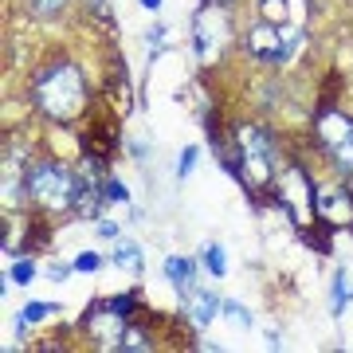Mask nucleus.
Wrapping results in <instances>:
<instances>
[{
  "instance_id": "obj_1",
  "label": "nucleus",
  "mask_w": 353,
  "mask_h": 353,
  "mask_svg": "<svg viewBox=\"0 0 353 353\" xmlns=\"http://www.w3.org/2000/svg\"><path fill=\"white\" fill-rule=\"evenodd\" d=\"M87 75L79 71L75 63H51L43 67L36 79H32V102H36V114H43L48 122H59V126H67V122H75V118H83V110H87Z\"/></svg>"
},
{
  "instance_id": "obj_2",
  "label": "nucleus",
  "mask_w": 353,
  "mask_h": 353,
  "mask_svg": "<svg viewBox=\"0 0 353 353\" xmlns=\"http://www.w3.org/2000/svg\"><path fill=\"white\" fill-rule=\"evenodd\" d=\"M232 150H236V176L248 192H267L279 181V141L275 134L259 122H240L232 130Z\"/></svg>"
},
{
  "instance_id": "obj_3",
  "label": "nucleus",
  "mask_w": 353,
  "mask_h": 353,
  "mask_svg": "<svg viewBox=\"0 0 353 353\" xmlns=\"http://www.w3.org/2000/svg\"><path fill=\"white\" fill-rule=\"evenodd\" d=\"M79 185L83 176L63 161H36L28 165L24 173V201L39 212H75V201H79Z\"/></svg>"
},
{
  "instance_id": "obj_4",
  "label": "nucleus",
  "mask_w": 353,
  "mask_h": 353,
  "mask_svg": "<svg viewBox=\"0 0 353 353\" xmlns=\"http://www.w3.org/2000/svg\"><path fill=\"white\" fill-rule=\"evenodd\" d=\"M314 141H318V150L334 161L338 176L353 181V118L350 114L338 110V106H330V102L326 106H318V114H314Z\"/></svg>"
},
{
  "instance_id": "obj_5",
  "label": "nucleus",
  "mask_w": 353,
  "mask_h": 353,
  "mask_svg": "<svg viewBox=\"0 0 353 353\" xmlns=\"http://www.w3.org/2000/svg\"><path fill=\"white\" fill-rule=\"evenodd\" d=\"M275 201L279 208L290 216L294 228H310L318 220V185L314 176L306 173L303 161H290L275 181Z\"/></svg>"
},
{
  "instance_id": "obj_6",
  "label": "nucleus",
  "mask_w": 353,
  "mask_h": 353,
  "mask_svg": "<svg viewBox=\"0 0 353 353\" xmlns=\"http://www.w3.org/2000/svg\"><path fill=\"white\" fill-rule=\"evenodd\" d=\"M303 32H287V24H267V20H259V24H252L248 32L240 36V48L243 55H252L255 63H267V67H283L290 63V55L303 48Z\"/></svg>"
},
{
  "instance_id": "obj_7",
  "label": "nucleus",
  "mask_w": 353,
  "mask_h": 353,
  "mask_svg": "<svg viewBox=\"0 0 353 353\" xmlns=\"http://www.w3.org/2000/svg\"><path fill=\"white\" fill-rule=\"evenodd\" d=\"M232 39V20H228L224 4H204L201 12L192 16V48L201 63H216L224 43Z\"/></svg>"
},
{
  "instance_id": "obj_8",
  "label": "nucleus",
  "mask_w": 353,
  "mask_h": 353,
  "mask_svg": "<svg viewBox=\"0 0 353 353\" xmlns=\"http://www.w3.org/2000/svg\"><path fill=\"white\" fill-rule=\"evenodd\" d=\"M126 326H130V318L122 314V310H114L106 299H102V303H94L87 314H83V330H87V338L94 341L99 350H118V345H122Z\"/></svg>"
},
{
  "instance_id": "obj_9",
  "label": "nucleus",
  "mask_w": 353,
  "mask_h": 353,
  "mask_svg": "<svg viewBox=\"0 0 353 353\" xmlns=\"http://www.w3.org/2000/svg\"><path fill=\"white\" fill-rule=\"evenodd\" d=\"M318 220L326 228H353V181H334L318 189Z\"/></svg>"
},
{
  "instance_id": "obj_10",
  "label": "nucleus",
  "mask_w": 353,
  "mask_h": 353,
  "mask_svg": "<svg viewBox=\"0 0 353 353\" xmlns=\"http://www.w3.org/2000/svg\"><path fill=\"white\" fill-rule=\"evenodd\" d=\"M185 310H189V322H192L196 330H201V326H208V322H212V318L220 314V310H224V299H220L216 290L196 287V290L189 294V299H185Z\"/></svg>"
},
{
  "instance_id": "obj_11",
  "label": "nucleus",
  "mask_w": 353,
  "mask_h": 353,
  "mask_svg": "<svg viewBox=\"0 0 353 353\" xmlns=\"http://www.w3.org/2000/svg\"><path fill=\"white\" fill-rule=\"evenodd\" d=\"M165 279L173 283V290L181 294V303H185L192 290H196V259H189V255H169L165 259Z\"/></svg>"
},
{
  "instance_id": "obj_12",
  "label": "nucleus",
  "mask_w": 353,
  "mask_h": 353,
  "mask_svg": "<svg viewBox=\"0 0 353 353\" xmlns=\"http://www.w3.org/2000/svg\"><path fill=\"white\" fill-rule=\"evenodd\" d=\"M350 303H353L350 271H345V267H338V271H334V283H330V314L341 318L345 310H350Z\"/></svg>"
},
{
  "instance_id": "obj_13",
  "label": "nucleus",
  "mask_w": 353,
  "mask_h": 353,
  "mask_svg": "<svg viewBox=\"0 0 353 353\" xmlns=\"http://www.w3.org/2000/svg\"><path fill=\"white\" fill-rule=\"evenodd\" d=\"M110 259H114L118 267L134 271V275L141 271V248H138L134 240H126V236H118V240H114V255H110Z\"/></svg>"
},
{
  "instance_id": "obj_14",
  "label": "nucleus",
  "mask_w": 353,
  "mask_h": 353,
  "mask_svg": "<svg viewBox=\"0 0 353 353\" xmlns=\"http://www.w3.org/2000/svg\"><path fill=\"white\" fill-rule=\"evenodd\" d=\"M259 20L283 28L290 20V0H259Z\"/></svg>"
},
{
  "instance_id": "obj_15",
  "label": "nucleus",
  "mask_w": 353,
  "mask_h": 353,
  "mask_svg": "<svg viewBox=\"0 0 353 353\" xmlns=\"http://www.w3.org/2000/svg\"><path fill=\"white\" fill-rule=\"evenodd\" d=\"M204 271H208L212 279L228 275V252L220 248V243H208V248H204Z\"/></svg>"
},
{
  "instance_id": "obj_16",
  "label": "nucleus",
  "mask_w": 353,
  "mask_h": 353,
  "mask_svg": "<svg viewBox=\"0 0 353 353\" xmlns=\"http://www.w3.org/2000/svg\"><path fill=\"white\" fill-rule=\"evenodd\" d=\"M67 4L71 0H28V12L36 16V20H55V16L67 12Z\"/></svg>"
},
{
  "instance_id": "obj_17",
  "label": "nucleus",
  "mask_w": 353,
  "mask_h": 353,
  "mask_svg": "<svg viewBox=\"0 0 353 353\" xmlns=\"http://www.w3.org/2000/svg\"><path fill=\"white\" fill-rule=\"evenodd\" d=\"M118 350H122V353H126V350H153V338L138 326V322H134V318H130V326H126V334H122V345H118Z\"/></svg>"
},
{
  "instance_id": "obj_18",
  "label": "nucleus",
  "mask_w": 353,
  "mask_h": 353,
  "mask_svg": "<svg viewBox=\"0 0 353 353\" xmlns=\"http://www.w3.org/2000/svg\"><path fill=\"white\" fill-rule=\"evenodd\" d=\"M102 201L106 204H130V189L118 181V176H102Z\"/></svg>"
},
{
  "instance_id": "obj_19",
  "label": "nucleus",
  "mask_w": 353,
  "mask_h": 353,
  "mask_svg": "<svg viewBox=\"0 0 353 353\" xmlns=\"http://www.w3.org/2000/svg\"><path fill=\"white\" fill-rule=\"evenodd\" d=\"M59 310L55 303H28L24 310H20V326H36V322H43V318H51Z\"/></svg>"
},
{
  "instance_id": "obj_20",
  "label": "nucleus",
  "mask_w": 353,
  "mask_h": 353,
  "mask_svg": "<svg viewBox=\"0 0 353 353\" xmlns=\"http://www.w3.org/2000/svg\"><path fill=\"white\" fill-rule=\"evenodd\" d=\"M8 279L20 283V287H28V283L36 279V263H32V255H20V259L12 263V271H8Z\"/></svg>"
},
{
  "instance_id": "obj_21",
  "label": "nucleus",
  "mask_w": 353,
  "mask_h": 353,
  "mask_svg": "<svg viewBox=\"0 0 353 353\" xmlns=\"http://www.w3.org/2000/svg\"><path fill=\"white\" fill-rule=\"evenodd\" d=\"M220 314H228L240 330L252 326V314H248V310H243V303H236V299H224V310H220Z\"/></svg>"
},
{
  "instance_id": "obj_22",
  "label": "nucleus",
  "mask_w": 353,
  "mask_h": 353,
  "mask_svg": "<svg viewBox=\"0 0 353 353\" xmlns=\"http://www.w3.org/2000/svg\"><path fill=\"white\" fill-rule=\"evenodd\" d=\"M303 243H310L314 252L326 255V252H330V232H326V224H322V228H310V232H303Z\"/></svg>"
},
{
  "instance_id": "obj_23",
  "label": "nucleus",
  "mask_w": 353,
  "mask_h": 353,
  "mask_svg": "<svg viewBox=\"0 0 353 353\" xmlns=\"http://www.w3.org/2000/svg\"><path fill=\"white\" fill-rule=\"evenodd\" d=\"M106 303H110L114 310H122L126 318H134V310H138V290H126V294H114V299H106Z\"/></svg>"
},
{
  "instance_id": "obj_24",
  "label": "nucleus",
  "mask_w": 353,
  "mask_h": 353,
  "mask_svg": "<svg viewBox=\"0 0 353 353\" xmlns=\"http://www.w3.org/2000/svg\"><path fill=\"white\" fill-rule=\"evenodd\" d=\"M196 157H201V150H196V145H185L181 157H176V176H189L192 165H196Z\"/></svg>"
},
{
  "instance_id": "obj_25",
  "label": "nucleus",
  "mask_w": 353,
  "mask_h": 353,
  "mask_svg": "<svg viewBox=\"0 0 353 353\" xmlns=\"http://www.w3.org/2000/svg\"><path fill=\"white\" fill-rule=\"evenodd\" d=\"M99 267H102V255H99V252H79L75 271H83V275H94Z\"/></svg>"
},
{
  "instance_id": "obj_26",
  "label": "nucleus",
  "mask_w": 353,
  "mask_h": 353,
  "mask_svg": "<svg viewBox=\"0 0 353 353\" xmlns=\"http://www.w3.org/2000/svg\"><path fill=\"white\" fill-rule=\"evenodd\" d=\"M71 271H75V263H51L48 267V279H51V283H67Z\"/></svg>"
},
{
  "instance_id": "obj_27",
  "label": "nucleus",
  "mask_w": 353,
  "mask_h": 353,
  "mask_svg": "<svg viewBox=\"0 0 353 353\" xmlns=\"http://www.w3.org/2000/svg\"><path fill=\"white\" fill-rule=\"evenodd\" d=\"M99 236H102V240H118V236H122V228L114 224V220H99Z\"/></svg>"
},
{
  "instance_id": "obj_28",
  "label": "nucleus",
  "mask_w": 353,
  "mask_h": 353,
  "mask_svg": "<svg viewBox=\"0 0 353 353\" xmlns=\"http://www.w3.org/2000/svg\"><path fill=\"white\" fill-rule=\"evenodd\" d=\"M141 8H150V12H157V8H161V0H141Z\"/></svg>"
},
{
  "instance_id": "obj_29",
  "label": "nucleus",
  "mask_w": 353,
  "mask_h": 353,
  "mask_svg": "<svg viewBox=\"0 0 353 353\" xmlns=\"http://www.w3.org/2000/svg\"><path fill=\"white\" fill-rule=\"evenodd\" d=\"M204 4H224V8H228V4H232V0H204Z\"/></svg>"
}]
</instances>
